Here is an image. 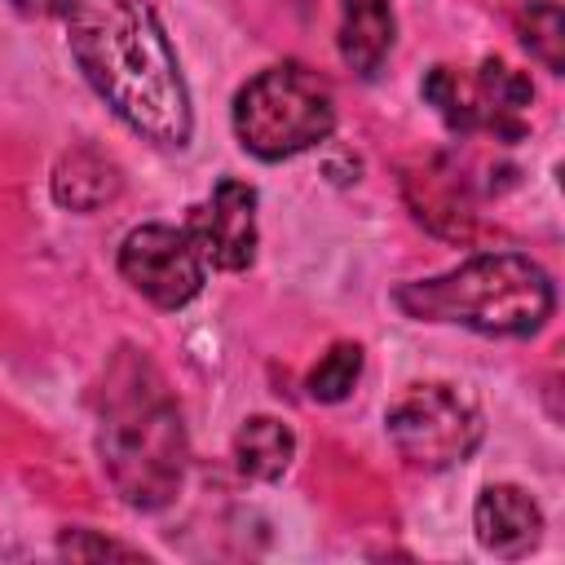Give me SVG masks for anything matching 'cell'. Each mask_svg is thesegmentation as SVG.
I'll return each instance as SVG.
<instances>
[{"mask_svg":"<svg viewBox=\"0 0 565 565\" xmlns=\"http://www.w3.org/2000/svg\"><path fill=\"white\" fill-rule=\"evenodd\" d=\"M66 40L106 106L154 146L190 141V93L150 0H71Z\"/></svg>","mask_w":565,"mask_h":565,"instance_id":"6da1fadb","label":"cell"},{"mask_svg":"<svg viewBox=\"0 0 565 565\" xmlns=\"http://www.w3.org/2000/svg\"><path fill=\"white\" fill-rule=\"evenodd\" d=\"M97 450L128 508H163L185 477V424L159 371L124 349L102 384Z\"/></svg>","mask_w":565,"mask_h":565,"instance_id":"7a4b0ae2","label":"cell"},{"mask_svg":"<svg viewBox=\"0 0 565 565\" xmlns=\"http://www.w3.org/2000/svg\"><path fill=\"white\" fill-rule=\"evenodd\" d=\"M397 305L419 322H459L481 335H534L556 305L552 278L516 252H481L450 274L397 287Z\"/></svg>","mask_w":565,"mask_h":565,"instance_id":"3957f363","label":"cell"},{"mask_svg":"<svg viewBox=\"0 0 565 565\" xmlns=\"http://www.w3.org/2000/svg\"><path fill=\"white\" fill-rule=\"evenodd\" d=\"M335 128L331 88L300 62H278L252 75L234 97V132L256 159H291Z\"/></svg>","mask_w":565,"mask_h":565,"instance_id":"277c9868","label":"cell"},{"mask_svg":"<svg viewBox=\"0 0 565 565\" xmlns=\"http://www.w3.org/2000/svg\"><path fill=\"white\" fill-rule=\"evenodd\" d=\"M384 424H388L397 455L424 472H441L450 463H463L481 441L477 406L450 384H411L388 406Z\"/></svg>","mask_w":565,"mask_h":565,"instance_id":"5b68a950","label":"cell"},{"mask_svg":"<svg viewBox=\"0 0 565 565\" xmlns=\"http://www.w3.org/2000/svg\"><path fill=\"white\" fill-rule=\"evenodd\" d=\"M203 256L185 230L172 225H137L119 243V274L159 309H181L203 287Z\"/></svg>","mask_w":565,"mask_h":565,"instance_id":"8992f818","label":"cell"},{"mask_svg":"<svg viewBox=\"0 0 565 565\" xmlns=\"http://www.w3.org/2000/svg\"><path fill=\"white\" fill-rule=\"evenodd\" d=\"M190 243L212 269H247L256 256V190L238 177L216 181V190L190 207Z\"/></svg>","mask_w":565,"mask_h":565,"instance_id":"52a82bcc","label":"cell"},{"mask_svg":"<svg viewBox=\"0 0 565 565\" xmlns=\"http://www.w3.org/2000/svg\"><path fill=\"white\" fill-rule=\"evenodd\" d=\"M472 525L481 547L494 556H525L543 534V512L521 486H486L472 508Z\"/></svg>","mask_w":565,"mask_h":565,"instance_id":"ba28073f","label":"cell"},{"mask_svg":"<svg viewBox=\"0 0 565 565\" xmlns=\"http://www.w3.org/2000/svg\"><path fill=\"white\" fill-rule=\"evenodd\" d=\"M393 49V4L388 0H344L340 4V57L371 79Z\"/></svg>","mask_w":565,"mask_h":565,"instance_id":"9c48e42d","label":"cell"},{"mask_svg":"<svg viewBox=\"0 0 565 565\" xmlns=\"http://www.w3.org/2000/svg\"><path fill=\"white\" fill-rule=\"evenodd\" d=\"M53 194L71 212H93V207H102L119 194V168L102 150L75 146L53 168Z\"/></svg>","mask_w":565,"mask_h":565,"instance_id":"30bf717a","label":"cell"},{"mask_svg":"<svg viewBox=\"0 0 565 565\" xmlns=\"http://www.w3.org/2000/svg\"><path fill=\"white\" fill-rule=\"evenodd\" d=\"M296 455V437L282 419L274 415H252L238 433H234V463L243 477H256V481H278L287 472Z\"/></svg>","mask_w":565,"mask_h":565,"instance_id":"8fae6325","label":"cell"},{"mask_svg":"<svg viewBox=\"0 0 565 565\" xmlns=\"http://www.w3.org/2000/svg\"><path fill=\"white\" fill-rule=\"evenodd\" d=\"M358 375H362V344L340 340V344H331V349L318 358V366L309 371L305 388H309L313 402H344V397L353 393Z\"/></svg>","mask_w":565,"mask_h":565,"instance_id":"7c38bea8","label":"cell"},{"mask_svg":"<svg viewBox=\"0 0 565 565\" xmlns=\"http://www.w3.org/2000/svg\"><path fill=\"white\" fill-rule=\"evenodd\" d=\"M521 44L547 66V71H561L565 66V22H561V9L556 0H530L521 9Z\"/></svg>","mask_w":565,"mask_h":565,"instance_id":"4fadbf2b","label":"cell"},{"mask_svg":"<svg viewBox=\"0 0 565 565\" xmlns=\"http://www.w3.org/2000/svg\"><path fill=\"white\" fill-rule=\"evenodd\" d=\"M62 552L66 556H128V561L141 556L137 547H124V543H110V539H93V534H66Z\"/></svg>","mask_w":565,"mask_h":565,"instance_id":"5bb4252c","label":"cell"},{"mask_svg":"<svg viewBox=\"0 0 565 565\" xmlns=\"http://www.w3.org/2000/svg\"><path fill=\"white\" fill-rule=\"evenodd\" d=\"M13 9H22V13H40V18H53V13H66V4L71 0H9Z\"/></svg>","mask_w":565,"mask_h":565,"instance_id":"9a60e30c","label":"cell"}]
</instances>
